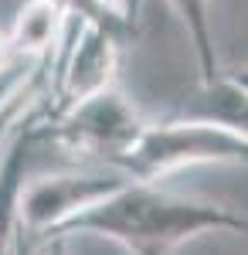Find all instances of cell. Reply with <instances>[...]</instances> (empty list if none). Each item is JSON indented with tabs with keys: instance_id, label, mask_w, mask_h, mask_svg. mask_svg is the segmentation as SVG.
Returning <instances> with one entry per match:
<instances>
[{
	"instance_id": "cell-1",
	"label": "cell",
	"mask_w": 248,
	"mask_h": 255,
	"mask_svg": "<svg viewBox=\"0 0 248 255\" xmlns=\"http://www.w3.org/2000/svg\"><path fill=\"white\" fill-rule=\"evenodd\" d=\"M248 221L228 204L184 197L160 184L126 180L119 191L85 208L51 235H92L123 245L129 255H173L201 235H245ZM44 238V235H41Z\"/></svg>"
},
{
	"instance_id": "cell-2",
	"label": "cell",
	"mask_w": 248,
	"mask_h": 255,
	"mask_svg": "<svg viewBox=\"0 0 248 255\" xmlns=\"http://www.w3.org/2000/svg\"><path fill=\"white\" fill-rule=\"evenodd\" d=\"M245 153L248 136L242 129H228L221 123L194 116H173L160 123L146 119L133 146L119 157L116 170L129 180L156 184L177 170L201 163H245Z\"/></svg>"
},
{
	"instance_id": "cell-3",
	"label": "cell",
	"mask_w": 248,
	"mask_h": 255,
	"mask_svg": "<svg viewBox=\"0 0 248 255\" xmlns=\"http://www.w3.org/2000/svg\"><path fill=\"white\" fill-rule=\"evenodd\" d=\"M143 126L146 116L116 82L61 113H44L38 119V139H51L58 150L75 160H99L106 167H116Z\"/></svg>"
},
{
	"instance_id": "cell-4",
	"label": "cell",
	"mask_w": 248,
	"mask_h": 255,
	"mask_svg": "<svg viewBox=\"0 0 248 255\" xmlns=\"http://www.w3.org/2000/svg\"><path fill=\"white\" fill-rule=\"evenodd\" d=\"M129 177L116 167H96V170H61V174L34 177L31 184H20L17 208H14V228L31 238L51 235L65 221L82 215L85 208L99 204L102 197L119 191Z\"/></svg>"
},
{
	"instance_id": "cell-5",
	"label": "cell",
	"mask_w": 248,
	"mask_h": 255,
	"mask_svg": "<svg viewBox=\"0 0 248 255\" xmlns=\"http://www.w3.org/2000/svg\"><path fill=\"white\" fill-rule=\"evenodd\" d=\"M75 20V38L65 41V48L55 58V68H51L48 99H55V102H48V116L109 89L119 79V51L126 44V34H119L116 27L99 24V20Z\"/></svg>"
},
{
	"instance_id": "cell-6",
	"label": "cell",
	"mask_w": 248,
	"mask_h": 255,
	"mask_svg": "<svg viewBox=\"0 0 248 255\" xmlns=\"http://www.w3.org/2000/svg\"><path fill=\"white\" fill-rule=\"evenodd\" d=\"M72 17L58 7L55 0H24L17 17L7 31V44L14 58L38 61V58H58Z\"/></svg>"
},
{
	"instance_id": "cell-7",
	"label": "cell",
	"mask_w": 248,
	"mask_h": 255,
	"mask_svg": "<svg viewBox=\"0 0 248 255\" xmlns=\"http://www.w3.org/2000/svg\"><path fill=\"white\" fill-rule=\"evenodd\" d=\"M167 3L177 10V17H180L194 51H197L201 85L214 82L225 68L218 61V44H214V31H211V0H167Z\"/></svg>"
},
{
	"instance_id": "cell-8",
	"label": "cell",
	"mask_w": 248,
	"mask_h": 255,
	"mask_svg": "<svg viewBox=\"0 0 248 255\" xmlns=\"http://www.w3.org/2000/svg\"><path fill=\"white\" fill-rule=\"evenodd\" d=\"M201 99H204V113L194 119H211V123H221L228 129H242L245 133V106H248V89L245 79L221 72L214 82L201 85Z\"/></svg>"
},
{
	"instance_id": "cell-9",
	"label": "cell",
	"mask_w": 248,
	"mask_h": 255,
	"mask_svg": "<svg viewBox=\"0 0 248 255\" xmlns=\"http://www.w3.org/2000/svg\"><path fill=\"white\" fill-rule=\"evenodd\" d=\"M92 7H96L99 17H106L113 27L119 31H126V34H133V17H136V7H139V0H89Z\"/></svg>"
},
{
	"instance_id": "cell-10",
	"label": "cell",
	"mask_w": 248,
	"mask_h": 255,
	"mask_svg": "<svg viewBox=\"0 0 248 255\" xmlns=\"http://www.w3.org/2000/svg\"><path fill=\"white\" fill-rule=\"evenodd\" d=\"M27 255H68V238L61 235H44V238H34Z\"/></svg>"
},
{
	"instance_id": "cell-11",
	"label": "cell",
	"mask_w": 248,
	"mask_h": 255,
	"mask_svg": "<svg viewBox=\"0 0 248 255\" xmlns=\"http://www.w3.org/2000/svg\"><path fill=\"white\" fill-rule=\"evenodd\" d=\"M27 249H31V238L14 228V238H10V249H7V255H27Z\"/></svg>"
},
{
	"instance_id": "cell-12",
	"label": "cell",
	"mask_w": 248,
	"mask_h": 255,
	"mask_svg": "<svg viewBox=\"0 0 248 255\" xmlns=\"http://www.w3.org/2000/svg\"><path fill=\"white\" fill-rule=\"evenodd\" d=\"M10 61H14V51H10V44H7V34L0 31V75L10 72Z\"/></svg>"
},
{
	"instance_id": "cell-13",
	"label": "cell",
	"mask_w": 248,
	"mask_h": 255,
	"mask_svg": "<svg viewBox=\"0 0 248 255\" xmlns=\"http://www.w3.org/2000/svg\"><path fill=\"white\" fill-rule=\"evenodd\" d=\"M7 249H10V242H3V238H0V255H7Z\"/></svg>"
}]
</instances>
